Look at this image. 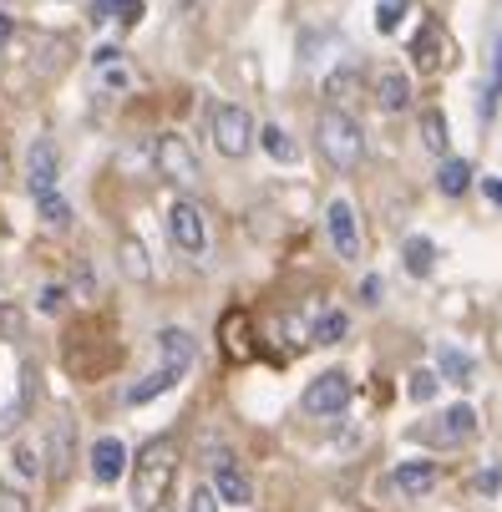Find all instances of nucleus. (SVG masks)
Returning <instances> with one entry per match:
<instances>
[{"instance_id": "f257e3e1", "label": "nucleus", "mask_w": 502, "mask_h": 512, "mask_svg": "<svg viewBox=\"0 0 502 512\" xmlns=\"http://www.w3.org/2000/svg\"><path fill=\"white\" fill-rule=\"evenodd\" d=\"M173 477H178V442L173 436H153L132 462V507L137 512H163Z\"/></svg>"}, {"instance_id": "f03ea898", "label": "nucleus", "mask_w": 502, "mask_h": 512, "mask_svg": "<svg viewBox=\"0 0 502 512\" xmlns=\"http://www.w3.org/2000/svg\"><path fill=\"white\" fill-rule=\"evenodd\" d=\"M315 142H320V153L335 173H355L366 158V132L361 122H355L345 107H325L320 122H315Z\"/></svg>"}, {"instance_id": "7ed1b4c3", "label": "nucleus", "mask_w": 502, "mask_h": 512, "mask_svg": "<svg viewBox=\"0 0 502 512\" xmlns=\"http://www.w3.org/2000/svg\"><path fill=\"white\" fill-rule=\"evenodd\" d=\"M208 137H213V148H219L224 158H249L259 127H254V117H249L244 107L224 102V107H213V112H208Z\"/></svg>"}, {"instance_id": "20e7f679", "label": "nucleus", "mask_w": 502, "mask_h": 512, "mask_svg": "<svg viewBox=\"0 0 502 512\" xmlns=\"http://www.w3.org/2000/svg\"><path fill=\"white\" fill-rule=\"evenodd\" d=\"M477 436V411L467 406V401H457V406H447L442 416H432L421 431H416V442H426V447H437V452H452V447H467Z\"/></svg>"}, {"instance_id": "39448f33", "label": "nucleus", "mask_w": 502, "mask_h": 512, "mask_svg": "<svg viewBox=\"0 0 502 512\" xmlns=\"http://www.w3.org/2000/svg\"><path fill=\"white\" fill-rule=\"evenodd\" d=\"M219 350H224L229 365H249L259 355V330H254V315L249 310L234 305V310L219 315Z\"/></svg>"}, {"instance_id": "423d86ee", "label": "nucleus", "mask_w": 502, "mask_h": 512, "mask_svg": "<svg viewBox=\"0 0 502 512\" xmlns=\"http://www.w3.org/2000/svg\"><path fill=\"white\" fill-rule=\"evenodd\" d=\"M350 396H355V381H350L345 371H325V376H315V381L305 386L300 411H305V416H340V411L350 406Z\"/></svg>"}, {"instance_id": "0eeeda50", "label": "nucleus", "mask_w": 502, "mask_h": 512, "mask_svg": "<svg viewBox=\"0 0 502 512\" xmlns=\"http://www.w3.org/2000/svg\"><path fill=\"white\" fill-rule=\"evenodd\" d=\"M153 163H158V173L168 178V183H178V188H193L203 173H198V158H193V148H188V137H178V132H163L158 142H153Z\"/></svg>"}, {"instance_id": "6e6552de", "label": "nucleus", "mask_w": 502, "mask_h": 512, "mask_svg": "<svg viewBox=\"0 0 502 512\" xmlns=\"http://www.w3.org/2000/svg\"><path fill=\"white\" fill-rule=\"evenodd\" d=\"M325 239L340 259H361V218H355L350 198H330L325 203Z\"/></svg>"}, {"instance_id": "1a4fd4ad", "label": "nucleus", "mask_w": 502, "mask_h": 512, "mask_svg": "<svg viewBox=\"0 0 502 512\" xmlns=\"http://www.w3.org/2000/svg\"><path fill=\"white\" fill-rule=\"evenodd\" d=\"M168 239H173L183 254H193V259L208 249V218H203V208H198V203L178 198V203L168 208Z\"/></svg>"}, {"instance_id": "9d476101", "label": "nucleus", "mask_w": 502, "mask_h": 512, "mask_svg": "<svg viewBox=\"0 0 502 512\" xmlns=\"http://www.w3.org/2000/svg\"><path fill=\"white\" fill-rule=\"evenodd\" d=\"M411 61H416L421 71H442V66L452 61V41H447V31H442L432 16H421V31L411 36Z\"/></svg>"}, {"instance_id": "9b49d317", "label": "nucleus", "mask_w": 502, "mask_h": 512, "mask_svg": "<svg viewBox=\"0 0 502 512\" xmlns=\"http://www.w3.org/2000/svg\"><path fill=\"white\" fill-rule=\"evenodd\" d=\"M208 487L219 492V502H229V507L254 502V482H249V472H244L239 457H219V462H213V482Z\"/></svg>"}, {"instance_id": "f8f14e48", "label": "nucleus", "mask_w": 502, "mask_h": 512, "mask_svg": "<svg viewBox=\"0 0 502 512\" xmlns=\"http://www.w3.org/2000/svg\"><path fill=\"white\" fill-rule=\"evenodd\" d=\"M193 360H198V345H193V335L188 330H178V325H168L163 335H158V365L163 371H173L178 381L193 371Z\"/></svg>"}, {"instance_id": "ddd939ff", "label": "nucleus", "mask_w": 502, "mask_h": 512, "mask_svg": "<svg viewBox=\"0 0 502 512\" xmlns=\"http://www.w3.org/2000/svg\"><path fill=\"white\" fill-rule=\"evenodd\" d=\"M56 173H61L56 148H51L46 137H36V142H31V153H26V188H31V198L56 193Z\"/></svg>"}, {"instance_id": "4468645a", "label": "nucleus", "mask_w": 502, "mask_h": 512, "mask_svg": "<svg viewBox=\"0 0 502 512\" xmlns=\"http://www.w3.org/2000/svg\"><path fill=\"white\" fill-rule=\"evenodd\" d=\"M437 477H442V467H437L432 457H411V462H401V467L391 472V487L416 502V497H426V492L437 487Z\"/></svg>"}, {"instance_id": "2eb2a0df", "label": "nucleus", "mask_w": 502, "mask_h": 512, "mask_svg": "<svg viewBox=\"0 0 502 512\" xmlns=\"http://www.w3.org/2000/svg\"><path fill=\"white\" fill-rule=\"evenodd\" d=\"M376 107H381L386 117H396V112L411 107V82H406V71H396V66L381 71V77H376Z\"/></svg>"}, {"instance_id": "dca6fc26", "label": "nucleus", "mask_w": 502, "mask_h": 512, "mask_svg": "<svg viewBox=\"0 0 502 512\" xmlns=\"http://www.w3.org/2000/svg\"><path fill=\"white\" fill-rule=\"evenodd\" d=\"M122 472H127V447L117 442V436H102V442L92 447V477H97L102 487H112Z\"/></svg>"}, {"instance_id": "f3484780", "label": "nucleus", "mask_w": 502, "mask_h": 512, "mask_svg": "<svg viewBox=\"0 0 502 512\" xmlns=\"http://www.w3.org/2000/svg\"><path fill=\"white\" fill-rule=\"evenodd\" d=\"M437 376H442L447 386H472V381H477V360H472L467 350H457V345H442V355H437Z\"/></svg>"}, {"instance_id": "a211bd4d", "label": "nucleus", "mask_w": 502, "mask_h": 512, "mask_svg": "<svg viewBox=\"0 0 502 512\" xmlns=\"http://www.w3.org/2000/svg\"><path fill=\"white\" fill-rule=\"evenodd\" d=\"M259 148L279 163V168H290V163H300V142L290 137V132H284L279 122H264L259 127Z\"/></svg>"}, {"instance_id": "6ab92c4d", "label": "nucleus", "mask_w": 502, "mask_h": 512, "mask_svg": "<svg viewBox=\"0 0 502 512\" xmlns=\"http://www.w3.org/2000/svg\"><path fill=\"white\" fill-rule=\"evenodd\" d=\"M401 254H406V269H411L416 279H432V274H437V244L426 239V234H411V239L401 244Z\"/></svg>"}, {"instance_id": "aec40b11", "label": "nucleus", "mask_w": 502, "mask_h": 512, "mask_svg": "<svg viewBox=\"0 0 502 512\" xmlns=\"http://www.w3.org/2000/svg\"><path fill=\"white\" fill-rule=\"evenodd\" d=\"M173 386H178V376H173V371H163V365H158L153 376H142L137 386H127V406H148L153 396H163V391H173Z\"/></svg>"}, {"instance_id": "412c9836", "label": "nucleus", "mask_w": 502, "mask_h": 512, "mask_svg": "<svg viewBox=\"0 0 502 512\" xmlns=\"http://www.w3.org/2000/svg\"><path fill=\"white\" fill-rule=\"evenodd\" d=\"M437 188H442L447 198H462V193L472 188V163H467V158H447V163L437 168Z\"/></svg>"}, {"instance_id": "4be33fe9", "label": "nucleus", "mask_w": 502, "mask_h": 512, "mask_svg": "<svg viewBox=\"0 0 502 512\" xmlns=\"http://www.w3.org/2000/svg\"><path fill=\"white\" fill-rule=\"evenodd\" d=\"M447 142H452V137H447V117H442L437 107H426V112H421V148L442 158Z\"/></svg>"}, {"instance_id": "5701e85b", "label": "nucleus", "mask_w": 502, "mask_h": 512, "mask_svg": "<svg viewBox=\"0 0 502 512\" xmlns=\"http://www.w3.org/2000/svg\"><path fill=\"white\" fill-rule=\"evenodd\" d=\"M117 259H122V274H127V279H137V284H142V279H153L148 249H142L137 239H122V244H117Z\"/></svg>"}, {"instance_id": "b1692460", "label": "nucleus", "mask_w": 502, "mask_h": 512, "mask_svg": "<svg viewBox=\"0 0 502 512\" xmlns=\"http://www.w3.org/2000/svg\"><path fill=\"white\" fill-rule=\"evenodd\" d=\"M345 335H350V315H345V310H325V315L315 320V330H310L315 345H340Z\"/></svg>"}, {"instance_id": "393cba45", "label": "nucleus", "mask_w": 502, "mask_h": 512, "mask_svg": "<svg viewBox=\"0 0 502 512\" xmlns=\"http://www.w3.org/2000/svg\"><path fill=\"white\" fill-rule=\"evenodd\" d=\"M442 386H447V381H442L437 371H426V365H421V371H411V376H406V396H411L416 406H432Z\"/></svg>"}, {"instance_id": "a878e982", "label": "nucleus", "mask_w": 502, "mask_h": 512, "mask_svg": "<svg viewBox=\"0 0 502 512\" xmlns=\"http://www.w3.org/2000/svg\"><path fill=\"white\" fill-rule=\"evenodd\" d=\"M66 462H71V421L61 416L51 426V477H66Z\"/></svg>"}, {"instance_id": "bb28decb", "label": "nucleus", "mask_w": 502, "mask_h": 512, "mask_svg": "<svg viewBox=\"0 0 502 512\" xmlns=\"http://www.w3.org/2000/svg\"><path fill=\"white\" fill-rule=\"evenodd\" d=\"M36 208H41V218H46L51 229H71V203H66L61 193H41Z\"/></svg>"}, {"instance_id": "cd10ccee", "label": "nucleus", "mask_w": 502, "mask_h": 512, "mask_svg": "<svg viewBox=\"0 0 502 512\" xmlns=\"http://www.w3.org/2000/svg\"><path fill=\"white\" fill-rule=\"evenodd\" d=\"M117 16L122 26H137L142 21V0H97V21Z\"/></svg>"}, {"instance_id": "c85d7f7f", "label": "nucleus", "mask_w": 502, "mask_h": 512, "mask_svg": "<svg viewBox=\"0 0 502 512\" xmlns=\"http://www.w3.org/2000/svg\"><path fill=\"white\" fill-rule=\"evenodd\" d=\"M497 97H502V36H497V51H492V77H487V87H482V122L492 117Z\"/></svg>"}, {"instance_id": "c756f323", "label": "nucleus", "mask_w": 502, "mask_h": 512, "mask_svg": "<svg viewBox=\"0 0 502 512\" xmlns=\"http://www.w3.org/2000/svg\"><path fill=\"white\" fill-rule=\"evenodd\" d=\"M401 16H406V0H381V6H376V31L391 36L401 26Z\"/></svg>"}, {"instance_id": "7c9ffc66", "label": "nucleus", "mask_w": 502, "mask_h": 512, "mask_svg": "<svg viewBox=\"0 0 502 512\" xmlns=\"http://www.w3.org/2000/svg\"><path fill=\"white\" fill-rule=\"evenodd\" d=\"M21 330H26V315H21L16 305H0V335H6V340H21Z\"/></svg>"}, {"instance_id": "2f4dec72", "label": "nucleus", "mask_w": 502, "mask_h": 512, "mask_svg": "<svg viewBox=\"0 0 502 512\" xmlns=\"http://www.w3.org/2000/svg\"><path fill=\"white\" fill-rule=\"evenodd\" d=\"M183 512H219V492H213V487H193Z\"/></svg>"}, {"instance_id": "473e14b6", "label": "nucleus", "mask_w": 502, "mask_h": 512, "mask_svg": "<svg viewBox=\"0 0 502 512\" xmlns=\"http://www.w3.org/2000/svg\"><path fill=\"white\" fill-rule=\"evenodd\" d=\"M472 487H477L482 497H497V492H502V467H482V472L472 477Z\"/></svg>"}, {"instance_id": "72a5a7b5", "label": "nucleus", "mask_w": 502, "mask_h": 512, "mask_svg": "<svg viewBox=\"0 0 502 512\" xmlns=\"http://www.w3.org/2000/svg\"><path fill=\"white\" fill-rule=\"evenodd\" d=\"M36 305H41V315H56V310L66 305V289H61V284H46V289H41V300H36Z\"/></svg>"}, {"instance_id": "f704fd0d", "label": "nucleus", "mask_w": 502, "mask_h": 512, "mask_svg": "<svg viewBox=\"0 0 502 512\" xmlns=\"http://www.w3.org/2000/svg\"><path fill=\"white\" fill-rule=\"evenodd\" d=\"M381 295H386V279H381V274H366V279H361V300H366V305H381Z\"/></svg>"}, {"instance_id": "c9c22d12", "label": "nucleus", "mask_w": 502, "mask_h": 512, "mask_svg": "<svg viewBox=\"0 0 502 512\" xmlns=\"http://www.w3.org/2000/svg\"><path fill=\"white\" fill-rule=\"evenodd\" d=\"M16 472H21V477H36V472H41V462H36L31 447H16Z\"/></svg>"}, {"instance_id": "e433bc0d", "label": "nucleus", "mask_w": 502, "mask_h": 512, "mask_svg": "<svg viewBox=\"0 0 502 512\" xmlns=\"http://www.w3.org/2000/svg\"><path fill=\"white\" fill-rule=\"evenodd\" d=\"M0 512H26V497L11 492V487H0Z\"/></svg>"}, {"instance_id": "4c0bfd02", "label": "nucleus", "mask_w": 502, "mask_h": 512, "mask_svg": "<svg viewBox=\"0 0 502 512\" xmlns=\"http://www.w3.org/2000/svg\"><path fill=\"white\" fill-rule=\"evenodd\" d=\"M350 87H355V71H345V77L335 71V77L325 82V92H330V97H340V92H350Z\"/></svg>"}, {"instance_id": "58836bf2", "label": "nucleus", "mask_w": 502, "mask_h": 512, "mask_svg": "<svg viewBox=\"0 0 502 512\" xmlns=\"http://www.w3.org/2000/svg\"><path fill=\"white\" fill-rule=\"evenodd\" d=\"M487 198H492V203L502 208V178H492V183H487Z\"/></svg>"}, {"instance_id": "ea45409f", "label": "nucleus", "mask_w": 502, "mask_h": 512, "mask_svg": "<svg viewBox=\"0 0 502 512\" xmlns=\"http://www.w3.org/2000/svg\"><path fill=\"white\" fill-rule=\"evenodd\" d=\"M11 41V16H0V46Z\"/></svg>"}]
</instances>
